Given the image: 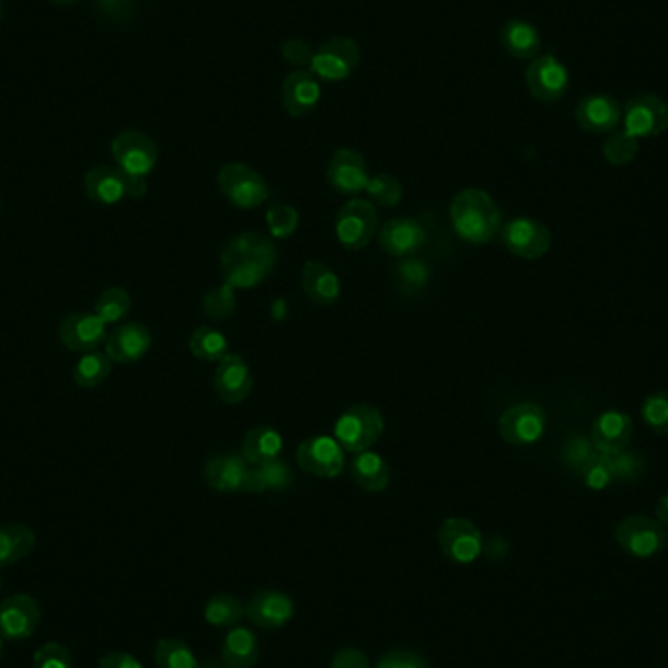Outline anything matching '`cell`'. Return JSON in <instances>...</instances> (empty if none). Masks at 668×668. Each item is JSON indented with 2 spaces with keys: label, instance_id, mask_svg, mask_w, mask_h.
I'll list each match as a JSON object with an SVG mask.
<instances>
[{
  "label": "cell",
  "instance_id": "1",
  "mask_svg": "<svg viewBox=\"0 0 668 668\" xmlns=\"http://www.w3.org/2000/svg\"><path fill=\"white\" fill-rule=\"evenodd\" d=\"M278 263V251L263 233L235 235L221 251V274L235 289L256 288L270 276Z\"/></svg>",
  "mask_w": 668,
  "mask_h": 668
},
{
  "label": "cell",
  "instance_id": "2",
  "mask_svg": "<svg viewBox=\"0 0 668 668\" xmlns=\"http://www.w3.org/2000/svg\"><path fill=\"white\" fill-rule=\"evenodd\" d=\"M453 231L461 241L485 244L493 241L503 229V214L491 194L479 188H468L456 194L450 206Z\"/></svg>",
  "mask_w": 668,
  "mask_h": 668
},
{
  "label": "cell",
  "instance_id": "3",
  "mask_svg": "<svg viewBox=\"0 0 668 668\" xmlns=\"http://www.w3.org/2000/svg\"><path fill=\"white\" fill-rule=\"evenodd\" d=\"M383 428V416L376 406L354 405L338 416L334 438L343 446L344 452L361 453L380 440Z\"/></svg>",
  "mask_w": 668,
  "mask_h": 668
},
{
  "label": "cell",
  "instance_id": "4",
  "mask_svg": "<svg viewBox=\"0 0 668 668\" xmlns=\"http://www.w3.org/2000/svg\"><path fill=\"white\" fill-rule=\"evenodd\" d=\"M615 542L627 555L637 560H650L667 548V528L650 516H625L618 522Z\"/></svg>",
  "mask_w": 668,
  "mask_h": 668
},
{
  "label": "cell",
  "instance_id": "5",
  "mask_svg": "<svg viewBox=\"0 0 668 668\" xmlns=\"http://www.w3.org/2000/svg\"><path fill=\"white\" fill-rule=\"evenodd\" d=\"M217 184L221 194L237 208H258L270 198V191L263 176L249 164H226L217 174Z\"/></svg>",
  "mask_w": 668,
  "mask_h": 668
},
{
  "label": "cell",
  "instance_id": "6",
  "mask_svg": "<svg viewBox=\"0 0 668 668\" xmlns=\"http://www.w3.org/2000/svg\"><path fill=\"white\" fill-rule=\"evenodd\" d=\"M378 209L370 199L346 201L336 216V239L346 251H361L378 233Z\"/></svg>",
  "mask_w": 668,
  "mask_h": 668
},
{
  "label": "cell",
  "instance_id": "7",
  "mask_svg": "<svg viewBox=\"0 0 668 668\" xmlns=\"http://www.w3.org/2000/svg\"><path fill=\"white\" fill-rule=\"evenodd\" d=\"M360 64V47L350 37H333L316 49L309 71L319 81H346Z\"/></svg>",
  "mask_w": 668,
  "mask_h": 668
},
{
  "label": "cell",
  "instance_id": "8",
  "mask_svg": "<svg viewBox=\"0 0 668 668\" xmlns=\"http://www.w3.org/2000/svg\"><path fill=\"white\" fill-rule=\"evenodd\" d=\"M623 131L635 139L659 137L668 129V104L657 94H640L623 106Z\"/></svg>",
  "mask_w": 668,
  "mask_h": 668
},
{
  "label": "cell",
  "instance_id": "9",
  "mask_svg": "<svg viewBox=\"0 0 668 668\" xmlns=\"http://www.w3.org/2000/svg\"><path fill=\"white\" fill-rule=\"evenodd\" d=\"M526 87L543 104L560 102L569 89V71L555 55H538L526 67Z\"/></svg>",
  "mask_w": 668,
  "mask_h": 668
},
{
  "label": "cell",
  "instance_id": "10",
  "mask_svg": "<svg viewBox=\"0 0 668 668\" xmlns=\"http://www.w3.org/2000/svg\"><path fill=\"white\" fill-rule=\"evenodd\" d=\"M112 157L116 161L119 171L131 174V176H149L153 171L159 149L153 139L145 136L143 131L126 129L112 141Z\"/></svg>",
  "mask_w": 668,
  "mask_h": 668
},
{
  "label": "cell",
  "instance_id": "11",
  "mask_svg": "<svg viewBox=\"0 0 668 668\" xmlns=\"http://www.w3.org/2000/svg\"><path fill=\"white\" fill-rule=\"evenodd\" d=\"M506 251L525 261H538L551 249V231L532 217H518L500 229Z\"/></svg>",
  "mask_w": 668,
  "mask_h": 668
},
{
  "label": "cell",
  "instance_id": "12",
  "mask_svg": "<svg viewBox=\"0 0 668 668\" xmlns=\"http://www.w3.org/2000/svg\"><path fill=\"white\" fill-rule=\"evenodd\" d=\"M548 416L535 403H518L506 408L498 421V434L510 446H530L542 438Z\"/></svg>",
  "mask_w": 668,
  "mask_h": 668
},
{
  "label": "cell",
  "instance_id": "13",
  "mask_svg": "<svg viewBox=\"0 0 668 668\" xmlns=\"http://www.w3.org/2000/svg\"><path fill=\"white\" fill-rule=\"evenodd\" d=\"M299 468L308 475L321 479L338 477L344 470V450L336 438L331 436H313L299 444L298 453Z\"/></svg>",
  "mask_w": 668,
  "mask_h": 668
},
{
  "label": "cell",
  "instance_id": "14",
  "mask_svg": "<svg viewBox=\"0 0 668 668\" xmlns=\"http://www.w3.org/2000/svg\"><path fill=\"white\" fill-rule=\"evenodd\" d=\"M42 610L36 598L12 595L0 602V637L4 642H24L37 632Z\"/></svg>",
  "mask_w": 668,
  "mask_h": 668
},
{
  "label": "cell",
  "instance_id": "15",
  "mask_svg": "<svg viewBox=\"0 0 668 668\" xmlns=\"http://www.w3.org/2000/svg\"><path fill=\"white\" fill-rule=\"evenodd\" d=\"M59 343L69 353L87 354L99 350L100 344L106 343V323L96 313H71L65 316L57 329Z\"/></svg>",
  "mask_w": 668,
  "mask_h": 668
},
{
  "label": "cell",
  "instance_id": "16",
  "mask_svg": "<svg viewBox=\"0 0 668 668\" xmlns=\"http://www.w3.org/2000/svg\"><path fill=\"white\" fill-rule=\"evenodd\" d=\"M440 550L456 563H473L483 553V535L468 518H448L438 532Z\"/></svg>",
  "mask_w": 668,
  "mask_h": 668
},
{
  "label": "cell",
  "instance_id": "17",
  "mask_svg": "<svg viewBox=\"0 0 668 668\" xmlns=\"http://www.w3.org/2000/svg\"><path fill=\"white\" fill-rule=\"evenodd\" d=\"M326 182L343 196L360 194L370 182L366 159L354 149H338L326 166Z\"/></svg>",
  "mask_w": 668,
  "mask_h": 668
},
{
  "label": "cell",
  "instance_id": "18",
  "mask_svg": "<svg viewBox=\"0 0 668 668\" xmlns=\"http://www.w3.org/2000/svg\"><path fill=\"white\" fill-rule=\"evenodd\" d=\"M623 108L608 94H588L575 108V122L588 134H612L622 124Z\"/></svg>",
  "mask_w": 668,
  "mask_h": 668
},
{
  "label": "cell",
  "instance_id": "19",
  "mask_svg": "<svg viewBox=\"0 0 668 668\" xmlns=\"http://www.w3.org/2000/svg\"><path fill=\"white\" fill-rule=\"evenodd\" d=\"M253 373L249 370L246 361L239 354H227L226 358L219 360L216 376H214V388L217 398L227 405L243 403L244 399L253 391Z\"/></svg>",
  "mask_w": 668,
  "mask_h": 668
},
{
  "label": "cell",
  "instance_id": "20",
  "mask_svg": "<svg viewBox=\"0 0 668 668\" xmlns=\"http://www.w3.org/2000/svg\"><path fill=\"white\" fill-rule=\"evenodd\" d=\"M244 615L258 627L278 630L284 627L293 615V600L276 588L258 590L249 604L244 606Z\"/></svg>",
  "mask_w": 668,
  "mask_h": 668
},
{
  "label": "cell",
  "instance_id": "21",
  "mask_svg": "<svg viewBox=\"0 0 668 668\" xmlns=\"http://www.w3.org/2000/svg\"><path fill=\"white\" fill-rule=\"evenodd\" d=\"M106 354L114 364H134L149 353L153 336L143 323H124L116 326L106 338Z\"/></svg>",
  "mask_w": 668,
  "mask_h": 668
},
{
  "label": "cell",
  "instance_id": "22",
  "mask_svg": "<svg viewBox=\"0 0 668 668\" xmlns=\"http://www.w3.org/2000/svg\"><path fill=\"white\" fill-rule=\"evenodd\" d=\"M321 100V84L309 69L289 72L281 84V106L291 118H303L316 108Z\"/></svg>",
  "mask_w": 668,
  "mask_h": 668
},
{
  "label": "cell",
  "instance_id": "23",
  "mask_svg": "<svg viewBox=\"0 0 668 668\" xmlns=\"http://www.w3.org/2000/svg\"><path fill=\"white\" fill-rule=\"evenodd\" d=\"M378 241L381 249L391 256H411L425 246V227L411 217H395L381 226Z\"/></svg>",
  "mask_w": 668,
  "mask_h": 668
},
{
  "label": "cell",
  "instance_id": "24",
  "mask_svg": "<svg viewBox=\"0 0 668 668\" xmlns=\"http://www.w3.org/2000/svg\"><path fill=\"white\" fill-rule=\"evenodd\" d=\"M633 421L632 416L622 411H604L595 418L590 440L595 444L597 452L615 453L627 448L632 442Z\"/></svg>",
  "mask_w": 668,
  "mask_h": 668
},
{
  "label": "cell",
  "instance_id": "25",
  "mask_svg": "<svg viewBox=\"0 0 668 668\" xmlns=\"http://www.w3.org/2000/svg\"><path fill=\"white\" fill-rule=\"evenodd\" d=\"M84 194L100 206H114L127 198L126 172L100 164L84 174Z\"/></svg>",
  "mask_w": 668,
  "mask_h": 668
},
{
  "label": "cell",
  "instance_id": "26",
  "mask_svg": "<svg viewBox=\"0 0 668 668\" xmlns=\"http://www.w3.org/2000/svg\"><path fill=\"white\" fill-rule=\"evenodd\" d=\"M249 470H251V465L246 463L241 453H227V456H216L206 461L204 479L214 491L237 493L244 488Z\"/></svg>",
  "mask_w": 668,
  "mask_h": 668
},
{
  "label": "cell",
  "instance_id": "27",
  "mask_svg": "<svg viewBox=\"0 0 668 668\" xmlns=\"http://www.w3.org/2000/svg\"><path fill=\"white\" fill-rule=\"evenodd\" d=\"M301 288L313 303L331 308L341 298V280L326 264L309 261L301 270Z\"/></svg>",
  "mask_w": 668,
  "mask_h": 668
},
{
  "label": "cell",
  "instance_id": "28",
  "mask_svg": "<svg viewBox=\"0 0 668 668\" xmlns=\"http://www.w3.org/2000/svg\"><path fill=\"white\" fill-rule=\"evenodd\" d=\"M500 46L520 61H532L542 51L540 32L526 20H508L500 30Z\"/></svg>",
  "mask_w": 668,
  "mask_h": 668
},
{
  "label": "cell",
  "instance_id": "29",
  "mask_svg": "<svg viewBox=\"0 0 668 668\" xmlns=\"http://www.w3.org/2000/svg\"><path fill=\"white\" fill-rule=\"evenodd\" d=\"M281 436L274 426H254L244 434L241 456L249 465H264L270 461L278 460L281 453Z\"/></svg>",
  "mask_w": 668,
  "mask_h": 668
},
{
  "label": "cell",
  "instance_id": "30",
  "mask_svg": "<svg viewBox=\"0 0 668 668\" xmlns=\"http://www.w3.org/2000/svg\"><path fill=\"white\" fill-rule=\"evenodd\" d=\"M258 660V642L253 630L235 625L221 643L223 668H253Z\"/></svg>",
  "mask_w": 668,
  "mask_h": 668
},
{
  "label": "cell",
  "instance_id": "31",
  "mask_svg": "<svg viewBox=\"0 0 668 668\" xmlns=\"http://www.w3.org/2000/svg\"><path fill=\"white\" fill-rule=\"evenodd\" d=\"M36 545V533L26 525L10 522L0 526V569L26 560Z\"/></svg>",
  "mask_w": 668,
  "mask_h": 668
},
{
  "label": "cell",
  "instance_id": "32",
  "mask_svg": "<svg viewBox=\"0 0 668 668\" xmlns=\"http://www.w3.org/2000/svg\"><path fill=\"white\" fill-rule=\"evenodd\" d=\"M350 475L356 481V485L364 491L381 493L383 488H388L391 470H389L388 461L383 460L380 453L366 450V452L356 453V458L350 463Z\"/></svg>",
  "mask_w": 668,
  "mask_h": 668
},
{
  "label": "cell",
  "instance_id": "33",
  "mask_svg": "<svg viewBox=\"0 0 668 668\" xmlns=\"http://www.w3.org/2000/svg\"><path fill=\"white\" fill-rule=\"evenodd\" d=\"M293 481V473L289 470L288 463L278 458V460L256 465L249 470L246 481H244V491L249 493H264V491H281L289 487Z\"/></svg>",
  "mask_w": 668,
  "mask_h": 668
},
{
  "label": "cell",
  "instance_id": "34",
  "mask_svg": "<svg viewBox=\"0 0 668 668\" xmlns=\"http://www.w3.org/2000/svg\"><path fill=\"white\" fill-rule=\"evenodd\" d=\"M112 364L114 361L110 360L106 353L92 350V353L82 354L81 360L74 364L72 380L79 388H99L104 381L108 380V376L112 373Z\"/></svg>",
  "mask_w": 668,
  "mask_h": 668
},
{
  "label": "cell",
  "instance_id": "35",
  "mask_svg": "<svg viewBox=\"0 0 668 668\" xmlns=\"http://www.w3.org/2000/svg\"><path fill=\"white\" fill-rule=\"evenodd\" d=\"M229 350L226 334L214 326H198L191 336V353L198 360L219 361L226 358Z\"/></svg>",
  "mask_w": 668,
  "mask_h": 668
},
{
  "label": "cell",
  "instance_id": "36",
  "mask_svg": "<svg viewBox=\"0 0 668 668\" xmlns=\"http://www.w3.org/2000/svg\"><path fill=\"white\" fill-rule=\"evenodd\" d=\"M131 306H134V299L127 293L126 289L114 286V288L104 289L100 293L96 303H94V313L106 325H116L129 315Z\"/></svg>",
  "mask_w": 668,
  "mask_h": 668
},
{
  "label": "cell",
  "instance_id": "37",
  "mask_svg": "<svg viewBox=\"0 0 668 668\" xmlns=\"http://www.w3.org/2000/svg\"><path fill=\"white\" fill-rule=\"evenodd\" d=\"M154 663L159 668H198L191 645L176 637H164L154 647Z\"/></svg>",
  "mask_w": 668,
  "mask_h": 668
},
{
  "label": "cell",
  "instance_id": "38",
  "mask_svg": "<svg viewBox=\"0 0 668 668\" xmlns=\"http://www.w3.org/2000/svg\"><path fill=\"white\" fill-rule=\"evenodd\" d=\"M244 604L233 595H217L209 598L204 608L206 622L216 627H235L243 620Z\"/></svg>",
  "mask_w": 668,
  "mask_h": 668
},
{
  "label": "cell",
  "instance_id": "39",
  "mask_svg": "<svg viewBox=\"0 0 668 668\" xmlns=\"http://www.w3.org/2000/svg\"><path fill=\"white\" fill-rule=\"evenodd\" d=\"M637 153H640V139H635L623 129L612 131L602 145L606 161L614 166H625V164L632 163Z\"/></svg>",
  "mask_w": 668,
  "mask_h": 668
},
{
  "label": "cell",
  "instance_id": "40",
  "mask_svg": "<svg viewBox=\"0 0 668 668\" xmlns=\"http://www.w3.org/2000/svg\"><path fill=\"white\" fill-rule=\"evenodd\" d=\"M237 293L233 286L223 284L217 288L209 289L204 296V313L214 321H227L235 315Z\"/></svg>",
  "mask_w": 668,
  "mask_h": 668
},
{
  "label": "cell",
  "instance_id": "41",
  "mask_svg": "<svg viewBox=\"0 0 668 668\" xmlns=\"http://www.w3.org/2000/svg\"><path fill=\"white\" fill-rule=\"evenodd\" d=\"M366 192L370 196L371 204H378L383 208H393L403 198V184L393 174L381 172V174H376L373 178H370Z\"/></svg>",
  "mask_w": 668,
  "mask_h": 668
},
{
  "label": "cell",
  "instance_id": "42",
  "mask_svg": "<svg viewBox=\"0 0 668 668\" xmlns=\"http://www.w3.org/2000/svg\"><path fill=\"white\" fill-rule=\"evenodd\" d=\"M610 458H612V465H614L615 481L635 483L645 475V470H647L645 456L637 450H632L630 446L623 448L620 452L610 453Z\"/></svg>",
  "mask_w": 668,
  "mask_h": 668
},
{
  "label": "cell",
  "instance_id": "43",
  "mask_svg": "<svg viewBox=\"0 0 668 668\" xmlns=\"http://www.w3.org/2000/svg\"><path fill=\"white\" fill-rule=\"evenodd\" d=\"M578 475L583 477L585 485L592 491H604L606 487H610L615 481L614 465H612L610 453H595Z\"/></svg>",
  "mask_w": 668,
  "mask_h": 668
},
{
  "label": "cell",
  "instance_id": "44",
  "mask_svg": "<svg viewBox=\"0 0 668 668\" xmlns=\"http://www.w3.org/2000/svg\"><path fill=\"white\" fill-rule=\"evenodd\" d=\"M299 223V214L288 204L274 201L266 211V226L274 239H288L296 233Z\"/></svg>",
  "mask_w": 668,
  "mask_h": 668
},
{
  "label": "cell",
  "instance_id": "45",
  "mask_svg": "<svg viewBox=\"0 0 668 668\" xmlns=\"http://www.w3.org/2000/svg\"><path fill=\"white\" fill-rule=\"evenodd\" d=\"M643 423L659 436H668V391H657L645 398L642 405Z\"/></svg>",
  "mask_w": 668,
  "mask_h": 668
},
{
  "label": "cell",
  "instance_id": "46",
  "mask_svg": "<svg viewBox=\"0 0 668 668\" xmlns=\"http://www.w3.org/2000/svg\"><path fill=\"white\" fill-rule=\"evenodd\" d=\"M595 453H597V448H595V444H592L590 438H587V436H575V438H571L563 446L561 460H563L567 470L573 471V473H580Z\"/></svg>",
  "mask_w": 668,
  "mask_h": 668
},
{
  "label": "cell",
  "instance_id": "47",
  "mask_svg": "<svg viewBox=\"0 0 668 668\" xmlns=\"http://www.w3.org/2000/svg\"><path fill=\"white\" fill-rule=\"evenodd\" d=\"M34 668H74V660L65 645L51 642L36 650Z\"/></svg>",
  "mask_w": 668,
  "mask_h": 668
},
{
  "label": "cell",
  "instance_id": "48",
  "mask_svg": "<svg viewBox=\"0 0 668 668\" xmlns=\"http://www.w3.org/2000/svg\"><path fill=\"white\" fill-rule=\"evenodd\" d=\"M376 668H430L423 655H418L416 650L395 649L385 653Z\"/></svg>",
  "mask_w": 668,
  "mask_h": 668
},
{
  "label": "cell",
  "instance_id": "49",
  "mask_svg": "<svg viewBox=\"0 0 668 668\" xmlns=\"http://www.w3.org/2000/svg\"><path fill=\"white\" fill-rule=\"evenodd\" d=\"M281 55H284V59H286L289 65L298 67V71H303V69L311 67V61H313L315 51H313L308 42H303V39H288V42L281 46Z\"/></svg>",
  "mask_w": 668,
  "mask_h": 668
},
{
  "label": "cell",
  "instance_id": "50",
  "mask_svg": "<svg viewBox=\"0 0 668 668\" xmlns=\"http://www.w3.org/2000/svg\"><path fill=\"white\" fill-rule=\"evenodd\" d=\"M331 668H370V660L366 657V653H361L360 649L346 647V649L334 653Z\"/></svg>",
  "mask_w": 668,
  "mask_h": 668
},
{
  "label": "cell",
  "instance_id": "51",
  "mask_svg": "<svg viewBox=\"0 0 668 668\" xmlns=\"http://www.w3.org/2000/svg\"><path fill=\"white\" fill-rule=\"evenodd\" d=\"M99 668H145L139 660L134 657V655H129V653H124V650H112L108 655H104L102 659H100Z\"/></svg>",
  "mask_w": 668,
  "mask_h": 668
},
{
  "label": "cell",
  "instance_id": "52",
  "mask_svg": "<svg viewBox=\"0 0 668 668\" xmlns=\"http://www.w3.org/2000/svg\"><path fill=\"white\" fill-rule=\"evenodd\" d=\"M104 14H110L114 19H124L131 12V0H96Z\"/></svg>",
  "mask_w": 668,
  "mask_h": 668
},
{
  "label": "cell",
  "instance_id": "53",
  "mask_svg": "<svg viewBox=\"0 0 668 668\" xmlns=\"http://www.w3.org/2000/svg\"><path fill=\"white\" fill-rule=\"evenodd\" d=\"M127 198H143L147 194V178L126 174Z\"/></svg>",
  "mask_w": 668,
  "mask_h": 668
},
{
  "label": "cell",
  "instance_id": "54",
  "mask_svg": "<svg viewBox=\"0 0 668 668\" xmlns=\"http://www.w3.org/2000/svg\"><path fill=\"white\" fill-rule=\"evenodd\" d=\"M655 518L659 520L660 525L668 528V493L667 495H663L659 498V503H657V508H655Z\"/></svg>",
  "mask_w": 668,
  "mask_h": 668
},
{
  "label": "cell",
  "instance_id": "55",
  "mask_svg": "<svg viewBox=\"0 0 668 668\" xmlns=\"http://www.w3.org/2000/svg\"><path fill=\"white\" fill-rule=\"evenodd\" d=\"M198 668H223V665H219V663L214 659H206L198 663Z\"/></svg>",
  "mask_w": 668,
  "mask_h": 668
},
{
  "label": "cell",
  "instance_id": "56",
  "mask_svg": "<svg viewBox=\"0 0 668 668\" xmlns=\"http://www.w3.org/2000/svg\"><path fill=\"white\" fill-rule=\"evenodd\" d=\"M49 2H54V4H74L79 0H49Z\"/></svg>",
  "mask_w": 668,
  "mask_h": 668
},
{
  "label": "cell",
  "instance_id": "57",
  "mask_svg": "<svg viewBox=\"0 0 668 668\" xmlns=\"http://www.w3.org/2000/svg\"><path fill=\"white\" fill-rule=\"evenodd\" d=\"M2 643H4V640L0 637V657H2Z\"/></svg>",
  "mask_w": 668,
  "mask_h": 668
},
{
  "label": "cell",
  "instance_id": "58",
  "mask_svg": "<svg viewBox=\"0 0 668 668\" xmlns=\"http://www.w3.org/2000/svg\"><path fill=\"white\" fill-rule=\"evenodd\" d=\"M0 19H2V0H0Z\"/></svg>",
  "mask_w": 668,
  "mask_h": 668
},
{
  "label": "cell",
  "instance_id": "59",
  "mask_svg": "<svg viewBox=\"0 0 668 668\" xmlns=\"http://www.w3.org/2000/svg\"><path fill=\"white\" fill-rule=\"evenodd\" d=\"M0 588H2V578H0Z\"/></svg>",
  "mask_w": 668,
  "mask_h": 668
},
{
  "label": "cell",
  "instance_id": "60",
  "mask_svg": "<svg viewBox=\"0 0 668 668\" xmlns=\"http://www.w3.org/2000/svg\"><path fill=\"white\" fill-rule=\"evenodd\" d=\"M0 206H2V204H0Z\"/></svg>",
  "mask_w": 668,
  "mask_h": 668
}]
</instances>
